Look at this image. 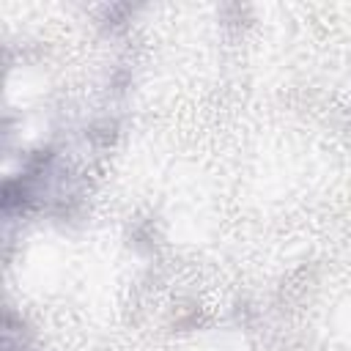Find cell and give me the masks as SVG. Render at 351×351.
Masks as SVG:
<instances>
[]
</instances>
